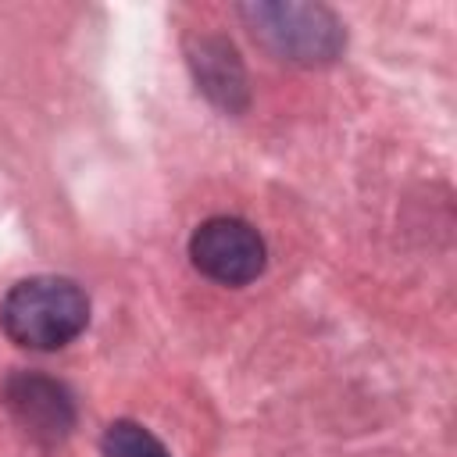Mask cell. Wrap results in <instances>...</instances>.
<instances>
[{"label":"cell","instance_id":"cell-1","mask_svg":"<svg viewBox=\"0 0 457 457\" xmlns=\"http://www.w3.org/2000/svg\"><path fill=\"white\" fill-rule=\"evenodd\" d=\"M89 325V296L75 278L32 275L7 289L0 303V328L25 350H61Z\"/></svg>","mask_w":457,"mask_h":457},{"label":"cell","instance_id":"cell-2","mask_svg":"<svg viewBox=\"0 0 457 457\" xmlns=\"http://www.w3.org/2000/svg\"><path fill=\"white\" fill-rule=\"evenodd\" d=\"M239 14L275 57L293 64H328L346 46L339 18L321 4H243Z\"/></svg>","mask_w":457,"mask_h":457},{"label":"cell","instance_id":"cell-3","mask_svg":"<svg viewBox=\"0 0 457 457\" xmlns=\"http://www.w3.org/2000/svg\"><path fill=\"white\" fill-rule=\"evenodd\" d=\"M189 261L204 278L218 286H246L264 271L268 250L250 221L218 214L196 225L189 236Z\"/></svg>","mask_w":457,"mask_h":457},{"label":"cell","instance_id":"cell-4","mask_svg":"<svg viewBox=\"0 0 457 457\" xmlns=\"http://www.w3.org/2000/svg\"><path fill=\"white\" fill-rule=\"evenodd\" d=\"M0 403L36 443H61L75 428V400L64 382L43 371H11L0 386Z\"/></svg>","mask_w":457,"mask_h":457},{"label":"cell","instance_id":"cell-5","mask_svg":"<svg viewBox=\"0 0 457 457\" xmlns=\"http://www.w3.org/2000/svg\"><path fill=\"white\" fill-rule=\"evenodd\" d=\"M189 64L196 71L200 89L218 107H225V111H243L246 107V75H243V64L236 57V50L225 39H214V36L200 39Z\"/></svg>","mask_w":457,"mask_h":457},{"label":"cell","instance_id":"cell-6","mask_svg":"<svg viewBox=\"0 0 457 457\" xmlns=\"http://www.w3.org/2000/svg\"><path fill=\"white\" fill-rule=\"evenodd\" d=\"M100 450H104V457H171L150 428H143L139 421H129V418L107 425Z\"/></svg>","mask_w":457,"mask_h":457}]
</instances>
